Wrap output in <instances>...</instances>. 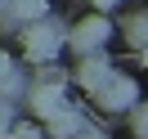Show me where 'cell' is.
Returning a JSON list of instances; mask_svg holds the SVG:
<instances>
[{
	"mask_svg": "<svg viewBox=\"0 0 148 139\" xmlns=\"http://www.w3.org/2000/svg\"><path fill=\"white\" fill-rule=\"evenodd\" d=\"M135 99H139L135 81H130V76H121V72H112L108 81L94 90V103H99V108H108V112H130V108H135Z\"/></svg>",
	"mask_w": 148,
	"mask_h": 139,
	"instance_id": "3957f363",
	"label": "cell"
},
{
	"mask_svg": "<svg viewBox=\"0 0 148 139\" xmlns=\"http://www.w3.org/2000/svg\"><path fill=\"white\" fill-rule=\"evenodd\" d=\"M130 130H135V139H148V103L130 108Z\"/></svg>",
	"mask_w": 148,
	"mask_h": 139,
	"instance_id": "9c48e42d",
	"label": "cell"
},
{
	"mask_svg": "<svg viewBox=\"0 0 148 139\" xmlns=\"http://www.w3.org/2000/svg\"><path fill=\"white\" fill-rule=\"evenodd\" d=\"M27 99H32V108H36V117L49 121L58 108H63V76H58V72H45V76L27 90Z\"/></svg>",
	"mask_w": 148,
	"mask_h": 139,
	"instance_id": "277c9868",
	"label": "cell"
},
{
	"mask_svg": "<svg viewBox=\"0 0 148 139\" xmlns=\"http://www.w3.org/2000/svg\"><path fill=\"white\" fill-rule=\"evenodd\" d=\"M0 139H9V130H5V126H0Z\"/></svg>",
	"mask_w": 148,
	"mask_h": 139,
	"instance_id": "9a60e30c",
	"label": "cell"
},
{
	"mask_svg": "<svg viewBox=\"0 0 148 139\" xmlns=\"http://www.w3.org/2000/svg\"><path fill=\"white\" fill-rule=\"evenodd\" d=\"M108 76H112V63L103 54H81V63H76V85H85V90L94 94Z\"/></svg>",
	"mask_w": 148,
	"mask_h": 139,
	"instance_id": "5b68a950",
	"label": "cell"
},
{
	"mask_svg": "<svg viewBox=\"0 0 148 139\" xmlns=\"http://www.w3.org/2000/svg\"><path fill=\"white\" fill-rule=\"evenodd\" d=\"M112 5H117V0H94V9H112Z\"/></svg>",
	"mask_w": 148,
	"mask_h": 139,
	"instance_id": "4fadbf2b",
	"label": "cell"
},
{
	"mask_svg": "<svg viewBox=\"0 0 148 139\" xmlns=\"http://www.w3.org/2000/svg\"><path fill=\"white\" fill-rule=\"evenodd\" d=\"M9 139H45L36 126H9Z\"/></svg>",
	"mask_w": 148,
	"mask_h": 139,
	"instance_id": "30bf717a",
	"label": "cell"
},
{
	"mask_svg": "<svg viewBox=\"0 0 148 139\" xmlns=\"http://www.w3.org/2000/svg\"><path fill=\"white\" fill-rule=\"evenodd\" d=\"M121 36H126V40H130L135 49H148V9L130 14V18L121 23Z\"/></svg>",
	"mask_w": 148,
	"mask_h": 139,
	"instance_id": "52a82bcc",
	"label": "cell"
},
{
	"mask_svg": "<svg viewBox=\"0 0 148 139\" xmlns=\"http://www.w3.org/2000/svg\"><path fill=\"white\" fill-rule=\"evenodd\" d=\"M81 130H85V117H81L76 108H67V103L49 117V135H54V139H76Z\"/></svg>",
	"mask_w": 148,
	"mask_h": 139,
	"instance_id": "8992f818",
	"label": "cell"
},
{
	"mask_svg": "<svg viewBox=\"0 0 148 139\" xmlns=\"http://www.w3.org/2000/svg\"><path fill=\"white\" fill-rule=\"evenodd\" d=\"M9 67H14V63H9V54H5V49H0V76L9 72Z\"/></svg>",
	"mask_w": 148,
	"mask_h": 139,
	"instance_id": "7c38bea8",
	"label": "cell"
},
{
	"mask_svg": "<svg viewBox=\"0 0 148 139\" xmlns=\"http://www.w3.org/2000/svg\"><path fill=\"white\" fill-rule=\"evenodd\" d=\"M139 63H144V67H148V49H144V54H139Z\"/></svg>",
	"mask_w": 148,
	"mask_h": 139,
	"instance_id": "5bb4252c",
	"label": "cell"
},
{
	"mask_svg": "<svg viewBox=\"0 0 148 139\" xmlns=\"http://www.w3.org/2000/svg\"><path fill=\"white\" fill-rule=\"evenodd\" d=\"M108 36H112V23L103 18V14H94V18H81V23H76V27L67 31L63 40L76 49V54H99Z\"/></svg>",
	"mask_w": 148,
	"mask_h": 139,
	"instance_id": "7a4b0ae2",
	"label": "cell"
},
{
	"mask_svg": "<svg viewBox=\"0 0 148 139\" xmlns=\"http://www.w3.org/2000/svg\"><path fill=\"white\" fill-rule=\"evenodd\" d=\"M76 139H108V135H103V130H90V126H85V130H81Z\"/></svg>",
	"mask_w": 148,
	"mask_h": 139,
	"instance_id": "8fae6325",
	"label": "cell"
},
{
	"mask_svg": "<svg viewBox=\"0 0 148 139\" xmlns=\"http://www.w3.org/2000/svg\"><path fill=\"white\" fill-rule=\"evenodd\" d=\"M18 94H27V81H23V72H14V67H9V72L0 76V99H5V103H14Z\"/></svg>",
	"mask_w": 148,
	"mask_h": 139,
	"instance_id": "ba28073f",
	"label": "cell"
},
{
	"mask_svg": "<svg viewBox=\"0 0 148 139\" xmlns=\"http://www.w3.org/2000/svg\"><path fill=\"white\" fill-rule=\"evenodd\" d=\"M58 45H63V27L54 18H40V23H27L23 27V49H27L32 63H49L58 54Z\"/></svg>",
	"mask_w": 148,
	"mask_h": 139,
	"instance_id": "6da1fadb",
	"label": "cell"
}]
</instances>
